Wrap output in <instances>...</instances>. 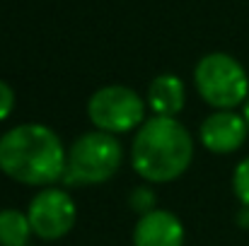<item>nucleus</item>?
I'll list each match as a JSON object with an SVG mask.
<instances>
[{"label":"nucleus","mask_w":249,"mask_h":246,"mask_svg":"<svg viewBox=\"0 0 249 246\" xmlns=\"http://www.w3.org/2000/svg\"><path fill=\"white\" fill-rule=\"evenodd\" d=\"M237 222H240L245 230H249V208H245V210L237 215Z\"/></svg>","instance_id":"nucleus-14"},{"label":"nucleus","mask_w":249,"mask_h":246,"mask_svg":"<svg viewBox=\"0 0 249 246\" xmlns=\"http://www.w3.org/2000/svg\"><path fill=\"white\" fill-rule=\"evenodd\" d=\"M186 94H184V82L177 75H158L148 87V104L155 116H167L174 118L184 109Z\"/></svg>","instance_id":"nucleus-9"},{"label":"nucleus","mask_w":249,"mask_h":246,"mask_svg":"<svg viewBox=\"0 0 249 246\" xmlns=\"http://www.w3.org/2000/svg\"><path fill=\"white\" fill-rule=\"evenodd\" d=\"M245 118H247V126H249V99L245 101Z\"/></svg>","instance_id":"nucleus-15"},{"label":"nucleus","mask_w":249,"mask_h":246,"mask_svg":"<svg viewBox=\"0 0 249 246\" xmlns=\"http://www.w3.org/2000/svg\"><path fill=\"white\" fill-rule=\"evenodd\" d=\"M194 160V138L184 123L167 116L148 118L133 138L131 162L138 176L153 183L179 179Z\"/></svg>","instance_id":"nucleus-2"},{"label":"nucleus","mask_w":249,"mask_h":246,"mask_svg":"<svg viewBox=\"0 0 249 246\" xmlns=\"http://www.w3.org/2000/svg\"><path fill=\"white\" fill-rule=\"evenodd\" d=\"M124 160V148L116 135L92 131L80 135L68 150L63 179L68 183H102L109 181Z\"/></svg>","instance_id":"nucleus-4"},{"label":"nucleus","mask_w":249,"mask_h":246,"mask_svg":"<svg viewBox=\"0 0 249 246\" xmlns=\"http://www.w3.org/2000/svg\"><path fill=\"white\" fill-rule=\"evenodd\" d=\"M128 205H131V210L138 213V217H143V215L158 210V198H155L153 188H148V186H138V188L131 191V196H128Z\"/></svg>","instance_id":"nucleus-11"},{"label":"nucleus","mask_w":249,"mask_h":246,"mask_svg":"<svg viewBox=\"0 0 249 246\" xmlns=\"http://www.w3.org/2000/svg\"><path fill=\"white\" fill-rule=\"evenodd\" d=\"M68 152L61 138L41 123H22L0 138V171L27 186H49L63 179Z\"/></svg>","instance_id":"nucleus-1"},{"label":"nucleus","mask_w":249,"mask_h":246,"mask_svg":"<svg viewBox=\"0 0 249 246\" xmlns=\"http://www.w3.org/2000/svg\"><path fill=\"white\" fill-rule=\"evenodd\" d=\"M232 191L237 196V200L249 208V157H245L242 162L235 166V174H232Z\"/></svg>","instance_id":"nucleus-12"},{"label":"nucleus","mask_w":249,"mask_h":246,"mask_svg":"<svg viewBox=\"0 0 249 246\" xmlns=\"http://www.w3.org/2000/svg\"><path fill=\"white\" fill-rule=\"evenodd\" d=\"M32 234L34 232H32L27 213L17 208L0 210V246H27Z\"/></svg>","instance_id":"nucleus-10"},{"label":"nucleus","mask_w":249,"mask_h":246,"mask_svg":"<svg viewBox=\"0 0 249 246\" xmlns=\"http://www.w3.org/2000/svg\"><path fill=\"white\" fill-rule=\"evenodd\" d=\"M15 109V92L5 80H0V121H5Z\"/></svg>","instance_id":"nucleus-13"},{"label":"nucleus","mask_w":249,"mask_h":246,"mask_svg":"<svg viewBox=\"0 0 249 246\" xmlns=\"http://www.w3.org/2000/svg\"><path fill=\"white\" fill-rule=\"evenodd\" d=\"M27 217L36 237L46 242H56L73 230L78 220V208L68 191L49 186L32 198L27 208Z\"/></svg>","instance_id":"nucleus-6"},{"label":"nucleus","mask_w":249,"mask_h":246,"mask_svg":"<svg viewBox=\"0 0 249 246\" xmlns=\"http://www.w3.org/2000/svg\"><path fill=\"white\" fill-rule=\"evenodd\" d=\"M89 121L104 133H131L145 123V101L141 94L124 84H107L87 101Z\"/></svg>","instance_id":"nucleus-5"},{"label":"nucleus","mask_w":249,"mask_h":246,"mask_svg":"<svg viewBox=\"0 0 249 246\" xmlns=\"http://www.w3.org/2000/svg\"><path fill=\"white\" fill-rule=\"evenodd\" d=\"M194 82L206 104L215 111L235 109L249 99V78L237 58L230 53H208L198 61Z\"/></svg>","instance_id":"nucleus-3"},{"label":"nucleus","mask_w":249,"mask_h":246,"mask_svg":"<svg viewBox=\"0 0 249 246\" xmlns=\"http://www.w3.org/2000/svg\"><path fill=\"white\" fill-rule=\"evenodd\" d=\"M247 133L249 126L245 114H237L235 109H225V111H213L211 116L203 118L198 138L206 150L215 155H230L245 145Z\"/></svg>","instance_id":"nucleus-7"},{"label":"nucleus","mask_w":249,"mask_h":246,"mask_svg":"<svg viewBox=\"0 0 249 246\" xmlns=\"http://www.w3.org/2000/svg\"><path fill=\"white\" fill-rule=\"evenodd\" d=\"M133 246H184V225L169 210H153L138 217L133 227Z\"/></svg>","instance_id":"nucleus-8"}]
</instances>
